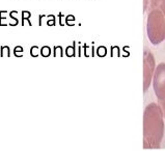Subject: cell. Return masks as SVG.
I'll use <instances>...</instances> for the list:
<instances>
[{"label":"cell","instance_id":"7","mask_svg":"<svg viewBox=\"0 0 165 166\" xmlns=\"http://www.w3.org/2000/svg\"><path fill=\"white\" fill-rule=\"evenodd\" d=\"M42 53H43V55L44 56H47V55H49L50 54V49L48 48V47H44L43 48V50H42Z\"/></svg>","mask_w":165,"mask_h":166},{"label":"cell","instance_id":"5","mask_svg":"<svg viewBox=\"0 0 165 166\" xmlns=\"http://www.w3.org/2000/svg\"><path fill=\"white\" fill-rule=\"evenodd\" d=\"M148 7H157L161 9L165 15V0H148Z\"/></svg>","mask_w":165,"mask_h":166},{"label":"cell","instance_id":"2","mask_svg":"<svg viewBox=\"0 0 165 166\" xmlns=\"http://www.w3.org/2000/svg\"><path fill=\"white\" fill-rule=\"evenodd\" d=\"M146 20V33L153 45H159L165 41V15L157 7H148Z\"/></svg>","mask_w":165,"mask_h":166},{"label":"cell","instance_id":"6","mask_svg":"<svg viewBox=\"0 0 165 166\" xmlns=\"http://www.w3.org/2000/svg\"><path fill=\"white\" fill-rule=\"evenodd\" d=\"M158 105H159L160 108H161V110H162L163 116H164V118H165V100L164 101H159V102H158Z\"/></svg>","mask_w":165,"mask_h":166},{"label":"cell","instance_id":"4","mask_svg":"<svg viewBox=\"0 0 165 166\" xmlns=\"http://www.w3.org/2000/svg\"><path fill=\"white\" fill-rule=\"evenodd\" d=\"M153 87L158 102L165 100V63H159L155 69L153 76Z\"/></svg>","mask_w":165,"mask_h":166},{"label":"cell","instance_id":"3","mask_svg":"<svg viewBox=\"0 0 165 166\" xmlns=\"http://www.w3.org/2000/svg\"><path fill=\"white\" fill-rule=\"evenodd\" d=\"M156 63L153 53L150 50L145 49L143 52V92H146L152 84L154 76Z\"/></svg>","mask_w":165,"mask_h":166},{"label":"cell","instance_id":"1","mask_svg":"<svg viewBox=\"0 0 165 166\" xmlns=\"http://www.w3.org/2000/svg\"><path fill=\"white\" fill-rule=\"evenodd\" d=\"M164 135V116L158 103L152 102L143 112V149H158Z\"/></svg>","mask_w":165,"mask_h":166},{"label":"cell","instance_id":"8","mask_svg":"<svg viewBox=\"0 0 165 166\" xmlns=\"http://www.w3.org/2000/svg\"><path fill=\"white\" fill-rule=\"evenodd\" d=\"M37 47H34V48L31 49V54H33L34 56H37Z\"/></svg>","mask_w":165,"mask_h":166}]
</instances>
